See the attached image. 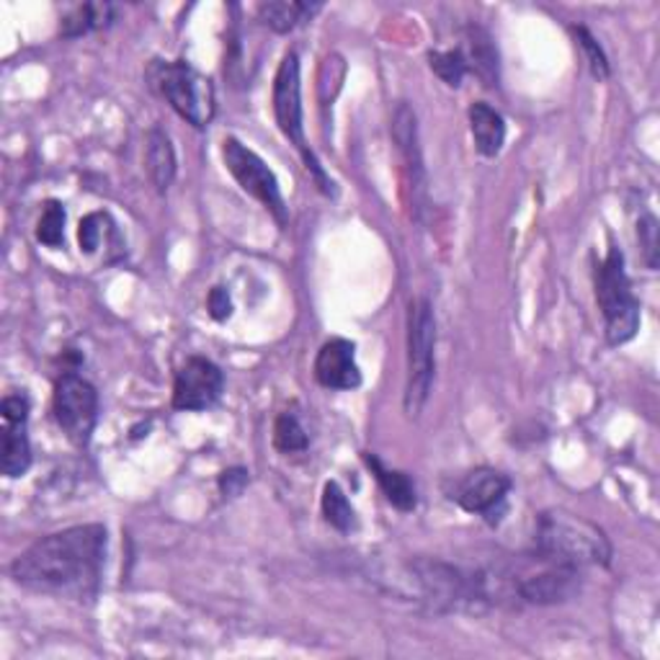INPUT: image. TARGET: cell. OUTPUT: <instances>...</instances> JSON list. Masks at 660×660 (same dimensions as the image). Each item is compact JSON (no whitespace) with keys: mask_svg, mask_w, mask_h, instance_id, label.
I'll return each instance as SVG.
<instances>
[{"mask_svg":"<svg viewBox=\"0 0 660 660\" xmlns=\"http://www.w3.org/2000/svg\"><path fill=\"white\" fill-rule=\"evenodd\" d=\"M107 526L83 524L42 537L11 566V575L29 591L65 599H93L107 562Z\"/></svg>","mask_w":660,"mask_h":660,"instance_id":"1","label":"cell"},{"mask_svg":"<svg viewBox=\"0 0 660 660\" xmlns=\"http://www.w3.org/2000/svg\"><path fill=\"white\" fill-rule=\"evenodd\" d=\"M534 552L570 568H606L612 562V542L604 529L566 508L542 511L534 534Z\"/></svg>","mask_w":660,"mask_h":660,"instance_id":"2","label":"cell"},{"mask_svg":"<svg viewBox=\"0 0 660 660\" xmlns=\"http://www.w3.org/2000/svg\"><path fill=\"white\" fill-rule=\"evenodd\" d=\"M273 116H277V124L289 143L297 147V153L302 155L305 160V168L313 174L317 181V187L325 197L336 194L333 189V181L325 174L321 160L315 158V153L310 150L307 139H305V124H302V83H300V57L297 52H287L284 59L279 63L277 78H273Z\"/></svg>","mask_w":660,"mask_h":660,"instance_id":"3","label":"cell"},{"mask_svg":"<svg viewBox=\"0 0 660 660\" xmlns=\"http://www.w3.org/2000/svg\"><path fill=\"white\" fill-rule=\"evenodd\" d=\"M436 372V317L432 302L415 300L407 313V382L405 413L415 418L432 395Z\"/></svg>","mask_w":660,"mask_h":660,"instance_id":"4","label":"cell"},{"mask_svg":"<svg viewBox=\"0 0 660 660\" xmlns=\"http://www.w3.org/2000/svg\"><path fill=\"white\" fill-rule=\"evenodd\" d=\"M596 300L606 321V340L612 346L633 340L640 328V302L635 300L625 271V256L617 246L609 248V256L596 271Z\"/></svg>","mask_w":660,"mask_h":660,"instance_id":"5","label":"cell"},{"mask_svg":"<svg viewBox=\"0 0 660 660\" xmlns=\"http://www.w3.org/2000/svg\"><path fill=\"white\" fill-rule=\"evenodd\" d=\"M155 86L160 88L163 99L178 116L187 119L191 127L204 130L214 119L217 101H214L212 80L202 76L187 59L178 63H158L153 70Z\"/></svg>","mask_w":660,"mask_h":660,"instance_id":"6","label":"cell"},{"mask_svg":"<svg viewBox=\"0 0 660 660\" xmlns=\"http://www.w3.org/2000/svg\"><path fill=\"white\" fill-rule=\"evenodd\" d=\"M222 158H225V166L230 174H233L235 181L240 183V189L258 199V202L273 214V220H277L279 225H287V202L284 197H281L277 176L266 166L261 155H256L237 137H225V143H222Z\"/></svg>","mask_w":660,"mask_h":660,"instance_id":"7","label":"cell"},{"mask_svg":"<svg viewBox=\"0 0 660 660\" xmlns=\"http://www.w3.org/2000/svg\"><path fill=\"white\" fill-rule=\"evenodd\" d=\"M52 411H55L57 426L63 428V434L76 447H88L96 421H99V392L93 384L76 372H65L55 382Z\"/></svg>","mask_w":660,"mask_h":660,"instance_id":"8","label":"cell"},{"mask_svg":"<svg viewBox=\"0 0 660 660\" xmlns=\"http://www.w3.org/2000/svg\"><path fill=\"white\" fill-rule=\"evenodd\" d=\"M392 137H395L400 158H403V178L407 191V204L415 220H424L426 202H428V187H426V166L424 153H421L418 143V119L415 111L407 103H398L395 119H392Z\"/></svg>","mask_w":660,"mask_h":660,"instance_id":"9","label":"cell"},{"mask_svg":"<svg viewBox=\"0 0 660 660\" xmlns=\"http://www.w3.org/2000/svg\"><path fill=\"white\" fill-rule=\"evenodd\" d=\"M511 491V478L493 467H478L457 480L449 491V499L459 503L467 514L485 516L491 524H499V516Z\"/></svg>","mask_w":660,"mask_h":660,"instance_id":"10","label":"cell"},{"mask_svg":"<svg viewBox=\"0 0 660 660\" xmlns=\"http://www.w3.org/2000/svg\"><path fill=\"white\" fill-rule=\"evenodd\" d=\"M225 390V374L214 361L204 356L191 359L178 369L174 384V407L176 411H206L217 403Z\"/></svg>","mask_w":660,"mask_h":660,"instance_id":"11","label":"cell"},{"mask_svg":"<svg viewBox=\"0 0 660 660\" xmlns=\"http://www.w3.org/2000/svg\"><path fill=\"white\" fill-rule=\"evenodd\" d=\"M315 380L328 390H356L361 372L356 365V346L346 338L325 340L315 359Z\"/></svg>","mask_w":660,"mask_h":660,"instance_id":"12","label":"cell"},{"mask_svg":"<svg viewBox=\"0 0 660 660\" xmlns=\"http://www.w3.org/2000/svg\"><path fill=\"white\" fill-rule=\"evenodd\" d=\"M467 116H470V130L478 153L483 158H495L503 150V143H506V122H503V116L483 101L472 103Z\"/></svg>","mask_w":660,"mask_h":660,"instance_id":"13","label":"cell"},{"mask_svg":"<svg viewBox=\"0 0 660 660\" xmlns=\"http://www.w3.org/2000/svg\"><path fill=\"white\" fill-rule=\"evenodd\" d=\"M465 55L467 70L478 72L485 86H499V52H495L491 36L483 29L470 26L465 36V47L459 49Z\"/></svg>","mask_w":660,"mask_h":660,"instance_id":"14","label":"cell"},{"mask_svg":"<svg viewBox=\"0 0 660 660\" xmlns=\"http://www.w3.org/2000/svg\"><path fill=\"white\" fill-rule=\"evenodd\" d=\"M365 462L372 474L377 478V483H380L382 493L388 495V501L395 506L398 511H413L418 506V493H415V483L411 478H407L405 472L390 470V467L382 465L380 457H374L372 451H365Z\"/></svg>","mask_w":660,"mask_h":660,"instance_id":"15","label":"cell"},{"mask_svg":"<svg viewBox=\"0 0 660 660\" xmlns=\"http://www.w3.org/2000/svg\"><path fill=\"white\" fill-rule=\"evenodd\" d=\"M145 166L147 174H150L153 187L158 189L160 194H166L176 178V153L174 145H170V137L158 127L150 130V135H147Z\"/></svg>","mask_w":660,"mask_h":660,"instance_id":"16","label":"cell"},{"mask_svg":"<svg viewBox=\"0 0 660 660\" xmlns=\"http://www.w3.org/2000/svg\"><path fill=\"white\" fill-rule=\"evenodd\" d=\"M323 9V3H289V0H273V3L258 5V19L264 26H269L277 34L294 32L302 21L313 19L317 11Z\"/></svg>","mask_w":660,"mask_h":660,"instance_id":"17","label":"cell"},{"mask_svg":"<svg viewBox=\"0 0 660 660\" xmlns=\"http://www.w3.org/2000/svg\"><path fill=\"white\" fill-rule=\"evenodd\" d=\"M32 467V444L26 436V424H5L3 444H0V470L5 478H21Z\"/></svg>","mask_w":660,"mask_h":660,"instance_id":"18","label":"cell"},{"mask_svg":"<svg viewBox=\"0 0 660 660\" xmlns=\"http://www.w3.org/2000/svg\"><path fill=\"white\" fill-rule=\"evenodd\" d=\"M111 19H114V5H109V3L76 5V9L63 16L59 34H63L65 40H78V36L91 34V32H96V29L109 26Z\"/></svg>","mask_w":660,"mask_h":660,"instance_id":"19","label":"cell"},{"mask_svg":"<svg viewBox=\"0 0 660 660\" xmlns=\"http://www.w3.org/2000/svg\"><path fill=\"white\" fill-rule=\"evenodd\" d=\"M321 506H323L325 522H328L333 529L351 532L356 526V511L351 503H348L344 488H340L336 480H328V483L323 485Z\"/></svg>","mask_w":660,"mask_h":660,"instance_id":"20","label":"cell"},{"mask_svg":"<svg viewBox=\"0 0 660 660\" xmlns=\"http://www.w3.org/2000/svg\"><path fill=\"white\" fill-rule=\"evenodd\" d=\"M307 444V434L300 426V421L294 415L281 413L277 424H273V447L284 451V455H294V451H305Z\"/></svg>","mask_w":660,"mask_h":660,"instance_id":"21","label":"cell"},{"mask_svg":"<svg viewBox=\"0 0 660 660\" xmlns=\"http://www.w3.org/2000/svg\"><path fill=\"white\" fill-rule=\"evenodd\" d=\"M428 65H432V70L439 76L444 83L449 88H459L462 86L465 76L470 70H467L465 55L459 49H449V52H428Z\"/></svg>","mask_w":660,"mask_h":660,"instance_id":"22","label":"cell"},{"mask_svg":"<svg viewBox=\"0 0 660 660\" xmlns=\"http://www.w3.org/2000/svg\"><path fill=\"white\" fill-rule=\"evenodd\" d=\"M36 240L44 243L47 248L63 246V240H65V210H63V204L55 202V199L44 204L42 220H40V225H36Z\"/></svg>","mask_w":660,"mask_h":660,"instance_id":"23","label":"cell"},{"mask_svg":"<svg viewBox=\"0 0 660 660\" xmlns=\"http://www.w3.org/2000/svg\"><path fill=\"white\" fill-rule=\"evenodd\" d=\"M570 34H573L575 42L581 44L585 63H589L593 76H596L599 80L609 78V59H606L602 44L596 42V36H593L585 26H570Z\"/></svg>","mask_w":660,"mask_h":660,"instance_id":"24","label":"cell"},{"mask_svg":"<svg viewBox=\"0 0 660 660\" xmlns=\"http://www.w3.org/2000/svg\"><path fill=\"white\" fill-rule=\"evenodd\" d=\"M109 214L107 212H93L88 214V217L80 220L78 227V240H80V250L83 254H96L101 246V237H103V225H109Z\"/></svg>","mask_w":660,"mask_h":660,"instance_id":"25","label":"cell"},{"mask_svg":"<svg viewBox=\"0 0 660 660\" xmlns=\"http://www.w3.org/2000/svg\"><path fill=\"white\" fill-rule=\"evenodd\" d=\"M637 237H640V246L645 250V261L650 269H658V220L652 214H645L637 222Z\"/></svg>","mask_w":660,"mask_h":660,"instance_id":"26","label":"cell"},{"mask_svg":"<svg viewBox=\"0 0 660 660\" xmlns=\"http://www.w3.org/2000/svg\"><path fill=\"white\" fill-rule=\"evenodd\" d=\"M29 411H32V405H29L26 395H9L0 403V413H3L5 424H26Z\"/></svg>","mask_w":660,"mask_h":660,"instance_id":"27","label":"cell"},{"mask_svg":"<svg viewBox=\"0 0 660 660\" xmlns=\"http://www.w3.org/2000/svg\"><path fill=\"white\" fill-rule=\"evenodd\" d=\"M248 485V470L243 467H233V470H225L220 474V491L225 499H237Z\"/></svg>","mask_w":660,"mask_h":660,"instance_id":"28","label":"cell"},{"mask_svg":"<svg viewBox=\"0 0 660 660\" xmlns=\"http://www.w3.org/2000/svg\"><path fill=\"white\" fill-rule=\"evenodd\" d=\"M206 307H210V315L214 321H227L233 315V302H230V294L225 287H214L210 297H206Z\"/></svg>","mask_w":660,"mask_h":660,"instance_id":"29","label":"cell"}]
</instances>
